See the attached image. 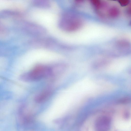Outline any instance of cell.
<instances>
[{
  "label": "cell",
  "instance_id": "cell-6",
  "mask_svg": "<svg viewBox=\"0 0 131 131\" xmlns=\"http://www.w3.org/2000/svg\"><path fill=\"white\" fill-rule=\"evenodd\" d=\"M34 6L37 8L43 9H48L50 7V4L47 1L35 0L32 3Z\"/></svg>",
  "mask_w": 131,
  "mask_h": 131
},
{
  "label": "cell",
  "instance_id": "cell-2",
  "mask_svg": "<svg viewBox=\"0 0 131 131\" xmlns=\"http://www.w3.org/2000/svg\"><path fill=\"white\" fill-rule=\"evenodd\" d=\"M17 24L20 31L35 38L40 37L46 32L44 28L32 23L20 20L18 22Z\"/></svg>",
  "mask_w": 131,
  "mask_h": 131
},
{
  "label": "cell",
  "instance_id": "cell-10",
  "mask_svg": "<svg viewBox=\"0 0 131 131\" xmlns=\"http://www.w3.org/2000/svg\"><path fill=\"white\" fill-rule=\"evenodd\" d=\"M129 25L130 26H131V21H130L129 23Z\"/></svg>",
  "mask_w": 131,
  "mask_h": 131
},
{
  "label": "cell",
  "instance_id": "cell-1",
  "mask_svg": "<svg viewBox=\"0 0 131 131\" xmlns=\"http://www.w3.org/2000/svg\"><path fill=\"white\" fill-rule=\"evenodd\" d=\"M52 73V68L45 64H39L30 71L21 75L20 79L27 82H34L40 81L48 78Z\"/></svg>",
  "mask_w": 131,
  "mask_h": 131
},
{
  "label": "cell",
  "instance_id": "cell-7",
  "mask_svg": "<svg viewBox=\"0 0 131 131\" xmlns=\"http://www.w3.org/2000/svg\"><path fill=\"white\" fill-rule=\"evenodd\" d=\"M120 14L119 10L116 6H113L109 9L108 14L109 16L113 18H115L118 17Z\"/></svg>",
  "mask_w": 131,
  "mask_h": 131
},
{
  "label": "cell",
  "instance_id": "cell-9",
  "mask_svg": "<svg viewBox=\"0 0 131 131\" xmlns=\"http://www.w3.org/2000/svg\"><path fill=\"white\" fill-rule=\"evenodd\" d=\"M127 11L128 13L131 15V6L128 8Z\"/></svg>",
  "mask_w": 131,
  "mask_h": 131
},
{
  "label": "cell",
  "instance_id": "cell-4",
  "mask_svg": "<svg viewBox=\"0 0 131 131\" xmlns=\"http://www.w3.org/2000/svg\"><path fill=\"white\" fill-rule=\"evenodd\" d=\"M19 12L12 10H3L0 13L2 18H6L13 16H19L21 14Z\"/></svg>",
  "mask_w": 131,
  "mask_h": 131
},
{
  "label": "cell",
  "instance_id": "cell-5",
  "mask_svg": "<svg viewBox=\"0 0 131 131\" xmlns=\"http://www.w3.org/2000/svg\"><path fill=\"white\" fill-rule=\"evenodd\" d=\"M50 93L48 89L42 91L36 95L35 97V101L38 102H42L48 97Z\"/></svg>",
  "mask_w": 131,
  "mask_h": 131
},
{
  "label": "cell",
  "instance_id": "cell-3",
  "mask_svg": "<svg viewBox=\"0 0 131 131\" xmlns=\"http://www.w3.org/2000/svg\"><path fill=\"white\" fill-rule=\"evenodd\" d=\"M111 118L109 116L102 115L96 119L95 122L96 131H108L110 127Z\"/></svg>",
  "mask_w": 131,
  "mask_h": 131
},
{
  "label": "cell",
  "instance_id": "cell-8",
  "mask_svg": "<svg viewBox=\"0 0 131 131\" xmlns=\"http://www.w3.org/2000/svg\"><path fill=\"white\" fill-rule=\"evenodd\" d=\"M118 2L121 6L125 7L129 4L130 1L128 0H120L118 1Z\"/></svg>",
  "mask_w": 131,
  "mask_h": 131
}]
</instances>
